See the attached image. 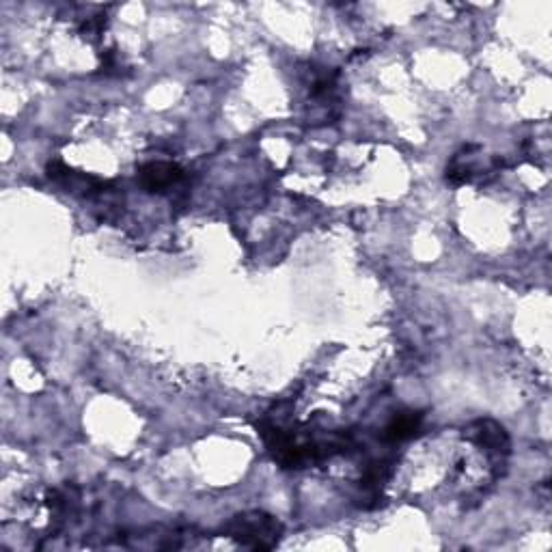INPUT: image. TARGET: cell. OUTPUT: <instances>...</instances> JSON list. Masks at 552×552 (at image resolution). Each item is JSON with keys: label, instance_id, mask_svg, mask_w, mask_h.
<instances>
[{"label": "cell", "instance_id": "7a4b0ae2", "mask_svg": "<svg viewBox=\"0 0 552 552\" xmlns=\"http://www.w3.org/2000/svg\"><path fill=\"white\" fill-rule=\"evenodd\" d=\"M464 438L471 440L473 445H477L483 453L488 455L492 464L496 466V471L501 473V468L507 464V455H509V436L505 432V427L501 423H496L492 419H479L466 427Z\"/></svg>", "mask_w": 552, "mask_h": 552}, {"label": "cell", "instance_id": "6da1fadb", "mask_svg": "<svg viewBox=\"0 0 552 552\" xmlns=\"http://www.w3.org/2000/svg\"><path fill=\"white\" fill-rule=\"evenodd\" d=\"M223 535L244 548L272 550L283 540V524L266 512L251 509L227 520L223 524Z\"/></svg>", "mask_w": 552, "mask_h": 552}, {"label": "cell", "instance_id": "3957f363", "mask_svg": "<svg viewBox=\"0 0 552 552\" xmlns=\"http://www.w3.org/2000/svg\"><path fill=\"white\" fill-rule=\"evenodd\" d=\"M184 169L175 162H149L138 169V184L147 192H164L167 188L182 182Z\"/></svg>", "mask_w": 552, "mask_h": 552}, {"label": "cell", "instance_id": "277c9868", "mask_svg": "<svg viewBox=\"0 0 552 552\" xmlns=\"http://www.w3.org/2000/svg\"><path fill=\"white\" fill-rule=\"evenodd\" d=\"M425 414L419 410H404L397 412L391 417V421L384 425L382 430V443L386 445H399L406 443V440L414 438L421 432Z\"/></svg>", "mask_w": 552, "mask_h": 552}]
</instances>
